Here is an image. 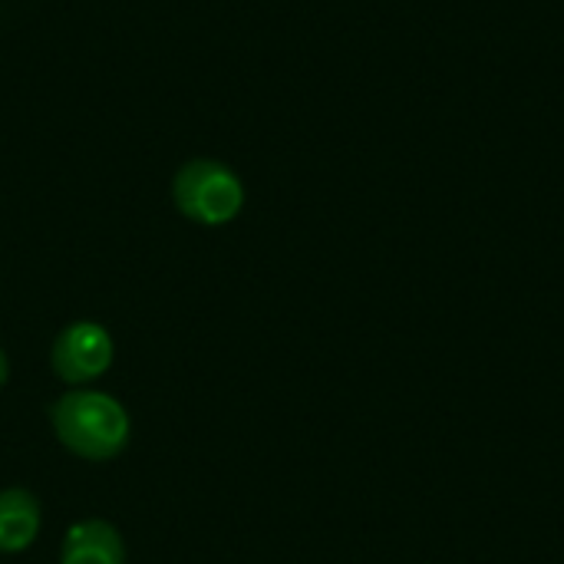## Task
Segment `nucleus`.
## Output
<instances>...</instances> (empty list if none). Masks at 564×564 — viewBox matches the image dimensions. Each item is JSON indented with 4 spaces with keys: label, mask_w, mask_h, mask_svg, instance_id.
I'll list each match as a JSON object with an SVG mask.
<instances>
[{
    "label": "nucleus",
    "mask_w": 564,
    "mask_h": 564,
    "mask_svg": "<svg viewBox=\"0 0 564 564\" xmlns=\"http://www.w3.org/2000/svg\"><path fill=\"white\" fill-rule=\"evenodd\" d=\"M50 423L63 449L79 459L106 463L116 459L132 436L126 406L102 390L76 387L50 406Z\"/></svg>",
    "instance_id": "obj_1"
},
{
    "label": "nucleus",
    "mask_w": 564,
    "mask_h": 564,
    "mask_svg": "<svg viewBox=\"0 0 564 564\" xmlns=\"http://www.w3.org/2000/svg\"><path fill=\"white\" fill-rule=\"evenodd\" d=\"M175 205L185 218L198 225H228L238 218L245 205V185L241 178L212 159H195L178 169L175 185H172Z\"/></svg>",
    "instance_id": "obj_2"
},
{
    "label": "nucleus",
    "mask_w": 564,
    "mask_h": 564,
    "mask_svg": "<svg viewBox=\"0 0 564 564\" xmlns=\"http://www.w3.org/2000/svg\"><path fill=\"white\" fill-rule=\"evenodd\" d=\"M116 357L112 334L96 321H73L66 324L53 347H50V367L66 387H89L96 383Z\"/></svg>",
    "instance_id": "obj_3"
},
{
    "label": "nucleus",
    "mask_w": 564,
    "mask_h": 564,
    "mask_svg": "<svg viewBox=\"0 0 564 564\" xmlns=\"http://www.w3.org/2000/svg\"><path fill=\"white\" fill-rule=\"evenodd\" d=\"M59 564H126V545L112 522L86 519L66 529Z\"/></svg>",
    "instance_id": "obj_4"
},
{
    "label": "nucleus",
    "mask_w": 564,
    "mask_h": 564,
    "mask_svg": "<svg viewBox=\"0 0 564 564\" xmlns=\"http://www.w3.org/2000/svg\"><path fill=\"white\" fill-rule=\"evenodd\" d=\"M40 502L33 492L10 486L0 489V555L26 552L40 535Z\"/></svg>",
    "instance_id": "obj_5"
},
{
    "label": "nucleus",
    "mask_w": 564,
    "mask_h": 564,
    "mask_svg": "<svg viewBox=\"0 0 564 564\" xmlns=\"http://www.w3.org/2000/svg\"><path fill=\"white\" fill-rule=\"evenodd\" d=\"M7 377H10V364H7V354L0 350V387L7 383Z\"/></svg>",
    "instance_id": "obj_6"
}]
</instances>
